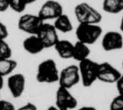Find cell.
Listing matches in <instances>:
<instances>
[{
	"label": "cell",
	"instance_id": "obj_5",
	"mask_svg": "<svg viewBox=\"0 0 123 110\" xmlns=\"http://www.w3.org/2000/svg\"><path fill=\"white\" fill-rule=\"evenodd\" d=\"M44 23V21L38 14H26L22 16L18 19V28L24 32L34 35L38 33Z\"/></svg>",
	"mask_w": 123,
	"mask_h": 110
},
{
	"label": "cell",
	"instance_id": "obj_27",
	"mask_svg": "<svg viewBox=\"0 0 123 110\" xmlns=\"http://www.w3.org/2000/svg\"><path fill=\"white\" fill-rule=\"evenodd\" d=\"M95 108L94 107H92V106H83V107H81L80 108V110H95Z\"/></svg>",
	"mask_w": 123,
	"mask_h": 110
},
{
	"label": "cell",
	"instance_id": "obj_4",
	"mask_svg": "<svg viewBox=\"0 0 123 110\" xmlns=\"http://www.w3.org/2000/svg\"><path fill=\"white\" fill-rule=\"evenodd\" d=\"M98 64L89 58L80 62L78 67L83 86L89 87L97 80Z\"/></svg>",
	"mask_w": 123,
	"mask_h": 110
},
{
	"label": "cell",
	"instance_id": "obj_16",
	"mask_svg": "<svg viewBox=\"0 0 123 110\" xmlns=\"http://www.w3.org/2000/svg\"><path fill=\"white\" fill-rule=\"evenodd\" d=\"M54 25L57 31H60L62 33L70 32L73 29L71 20L65 14H62L55 19Z\"/></svg>",
	"mask_w": 123,
	"mask_h": 110
},
{
	"label": "cell",
	"instance_id": "obj_7",
	"mask_svg": "<svg viewBox=\"0 0 123 110\" xmlns=\"http://www.w3.org/2000/svg\"><path fill=\"white\" fill-rule=\"evenodd\" d=\"M55 105L60 110H72L77 107L78 101L68 89L59 86L56 92Z\"/></svg>",
	"mask_w": 123,
	"mask_h": 110
},
{
	"label": "cell",
	"instance_id": "obj_10",
	"mask_svg": "<svg viewBox=\"0 0 123 110\" xmlns=\"http://www.w3.org/2000/svg\"><path fill=\"white\" fill-rule=\"evenodd\" d=\"M62 14L63 7L59 2L48 0L41 6L38 14L44 21L46 20L55 19Z\"/></svg>",
	"mask_w": 123,
	"mask_h": 110
},
{
	"label": "cell",
	"instance_id": "obj_21",
	"mask_svg": "<svg viewBox=\"0 0 123 110\" xmlns=\"http://www.w3.org/2000/svg\"><path fill=\"white\" fill-rule=\"evenodd\" d=\"M111 110H123V95L118 94L115 96L110 104Z\"/></svg>",
	"mask_w": 123,
	"mask_h": 110
},
{
	"label": "cell",
	"instance_id": "obj_28",
	"mask_svg": "<svg viewBox=\"0 0 123 110\" xmlns=\"http://www.w3.org/2000/svg\"><path fill=\"white\" fill-rule=\"evenodd\" d=\"M0 89H3V87H4V77L0 76Z\"/></svg>",
	"mask_w": 123,
	"mask_h": 110
},
{
	"label": "cell",
	"instance_id": "obj_31",
	"mask_svg": "<svg viewBox=\"0 0 123 110\" xmlns=\"http://www.w3.org/2000/svg\"><path fill=\"white\" fill-rule=\"evenodd\" d=\"M27 3H28V4H32V3H35V1H37V0H27Z\"/></svg>",
	"mask_w": 123,
	"mask_h": 110
},
{
	"label": "cell",
	"instance_id": "obj_24",
	"mask_svg": "<svg viewBox=\"0 0 123 110\" xmlns=\"http://www.w3.org/2000/svg\"><path fill=\"white\" fill-rule=\"evenodd\" d=\"M11 6V0H0V12L6 11Z\"/></svg>",
	"mask_w": 123,
	"mask_h": 110
},
{
	"label": "cell",
	"instance_id": "obj_11",
	"mask_svg": "<svg viewBox=\"0 0 123 110\" xmlns=\"http://www.w3.org/2000/svg\"><path fill=\"white\" fill-rule=\"evenodd\" d=\"M102 47L105 51L119 50L123 48V36L116 31L105 33L102 40Z\"/></svg>",
	"mask_w": 123,
	"mask_h": 110
},
{
	"label": "cell",
	"instance_id": "obj_22",
	"mask_svg": "<svg viewBox=\"0 0 123 110\" xmlns=\"http://www.w3.org/2000/svg\"><path fill=\"white\" fill-rule=\"evenodd\" d=\"M0 104H1V109L2 110H15V106L12 103H11L9 101L5 100H2L0 101Z\"/></svg>",
	"mask_w": 123,
	"mask_h": 110
},
{
	"label": "cell",
	"instance_id": "obj_13",
	"mask_svg": "<svg viewBox=\"0 0 123 110\" xmlns=\"http://www.w3.org/2000/svg\"><path fill=\"white\" fill-rule=\"evenodd\" d=\"M24 49L31 55H37L45 49L43 43L37 34L31 35L23 41Z\"/></svg>",
	"mask_w": 123,
	"mask_h": 110
},
{
	"label": "cell",
	"instance_id": "obj_26",
	"mask_svg": "<svg viewBox=\"0 0 123 110\" xmlns=\"http://www.w3.org/2000/svg\"><path fill=\"white\" fill-rule=\"evenodd\" d=\"M19 110H37V106L32 103H27V104H24V106H21L18 108Z\"/></svg>",
	"mask_w": 123,
	"mask_h": 110
},
{
	"label": "cell",
	"instance_id": "obj_8",
	"mask_svg": "<svg viewBox=\"0 0 123 110\" xmlns=\"http://www.w3.org/2000/svg\"><path fill=\"white\" fill-rule=\"evenodd\" d=\"M121 75V73L109 62H104L98 64L97 80L101 82L116 83Z\"/></svg>",
	"mask_w": 123,
	"mask_h": 110
},
{
	"label": "cell",
	"instance_id": "obj_20",
	"mask_svg": "<svg viewBox=\"0 0 123 110\" xmlns=\"http://www.w3.org/2000/svg\"><path fill=\"white\" fill-rule=\"evenodd\" d=\"M27 0H11L10 7L18 13H21L25 9L28 5Z\"/></svg>",
	"mask_w": 123,
	"mask_h": 110
},
{
	"label": "cell",
	"instance_id": "obj_19",
	"mask_svg": "<svg viewBox=\"0 0 123 110\" xmlns=\"http://www.w3.org/2000/svg\"><path fill=\"white\" fill-rule=\"evenodd\" d=\"M11 48L4 40H1L0 41V59H9L12 56Z\"/></svg>",
	"mask_w": 123,
	"mask_h": 110
},
{
	"label": "cell",
	"instance_id": "obj_12",
	"mask_svg": "<svg viewBox=\"0 0 123 110\" xmlns=\"http://www.w3.org/2000/svg\"><path fill=\"white\" fill-rule=\"evenodd\" d=\"M7 87L12 96L15 98L22 95L25 89V77L22 74L12 75L7 79Z\"/></svg>",
	"mask_w": 123,
	"mask_h": 110
},
{
	"label": "cell",
	"instance_id": "obj_6",
	"mask_svg": "<svg viewBox=\"0 0 123 110\" xmlns=\"http://www.w3.org/2000/svg\"><path fill=\"white\" fill-rule=\"evenodd\" d=\"M80 80L79 67L75 65H70L63 68L60 72L59 86L70 89L78 84Z\"/></svg>",
	"mask_w": 123,
	"mask_h": 110
},
{
	"label": "cell",
	"instance_id": "obj_9",
	"mask_svg": "<svg viewBox=\"0 0 123 110\" xmlns=\"http://www.w3.org/2000/svg\"><path fill=\"white\" fill-rule=\"evenodd\" d=\"M37 35L40 38L45 48L54 47L55 45L59 41L57 30L54 24L44 23Z\"/></svg>",
	"mask_w": 123,
	"mask_h": 110
},
{
	"label": "cell",
	"instance_id": "obj_1",
	"mask_svg": "<svg viewBox=\"0 0 123 110\" xmlns=\"http://www.w3.org/2000/svg\"><path fill=\"white\" fill-rule=\"evenodd\" d=\"M59 76L60 72L53 59H46L38 65L36 77L40 83H51L59 82Z\"/></svg>",
	"mask_w": 123,
	"mask_h": 110
},
{
	"label": "cell",
	"instance_id": "obj_23",
	"mask_svg": "<svg viewBox=\"0 0 123 110\" xmlns=\"http://www.w3.org/2000/svg\"><path fill=\"white\" fill-rule=\"evenodd\" d=\"M9 32L7 26L3 23H0V39L5 40L8 37Z\"/></svg>",
	"mask_w": 123,
	"mask_h": 110
},
{
	"label": "cell",
	"instance_id": "obj_29",
	"mask_svg": "<svg viewBox=\"0 0 123 110\" xmlns=\"http://www.w3.org/2000/svg\"><path fill=\"white\" fill-rule=\"evenodd\" d=\"M119 28H120L121 31L123 32V16L122 17L121 20L120 22V25H119Z\"/></svg>",
	"mask_w": 123,
	"mask_h": 110
},
{
	"label": "cell",
	"instance_id": "obj_25",
	"mask_svg": "<svg viewBox=\"0 0 123 110\" xmlns=\"http://www.w3.org/2000/svg\"><path fill=\"white\" fill-rule=\"evenodd\" d=\"M116 85L118 93L123 95V74L121 75L118 81L116 82Z\"/></svg>",
	"mask_w": 123,
	"mask_h": 110
},
{
	"label": "cell",
	"instance_id": "obj_14",
	"mask_svg": "<svg viewBox=\"0 0 123 110\" xmlns=\"http://www.w3.org/2000/svg\"><path fill=\"white\" fill-rule=\"evenodd\" d=\"M54 48L60 58L65 59L73 58L74 45L71 41L67 40H59Z\"/></svg>",
	"mask_w": 123,
	"mask_h": 110
},
{
	"label": "cell",
	"instance_id": "obj_17",
	"mask_svg": "<svg viewBox=\"0 0 123 110\" xmlns=\"http://www.w3.org/2000/svg\"><path fill=\"white\" fill-rule=\"evenodd\" d=\"M102 7L107 13L118 14L123 11V0H104Z\"/></svg>",
	"mask_w": 123,
	"mask_h": 110
},
{
	"label": "cell",
	"instance_id": "obj_2",
	"mask_svg": "<svg viewBox=\"0 0 123 110\" xmlns=\"http://www.w3.org/2000/svg\"><path fill=\"white\" fill-rule=\"evenodd\" d=\"M74 12L79 24H98L102 20V14L89 4L84 2L77 4Z\"/></svg>",
	"mask_w": 123,
	"mask_h": 110
},
{
	"label": "cell",
	"instance_id": "obj_3",
	"mask_svg": "<svg viewBox=\"0 0 123 110\" xmlns=\"http://www.w3.org/2000/svg\"><path fill=\"white\" fill-rule=\"evenodd\" d=\"M102 32V27L98 24H79L76 30V36L78 40L89 45L97 41Z\"/></svg>",
	"mask_w": 123,
	"mask_h": 110
},
{
	"label": "cell",
	"instance_id": "obj_15",
	"mask_svg": "<svg viewBox=\"0 0 123 110\" xmlns=\"http://www.w3.org/2000/svg\"><path fill=\"white\" fill-rule=\"evenodd\" d=\"M91 53V50L88 47V45L78 41L74 45L73 59L79 62L83 61L84 59L89 58V56Z\"/></svg>",
	"mask_w": 123,
	"mask_h": 110
},
{
	"label": "cell",
	"instance_id": "obj_30",
	"mask_svg": "<svg viewBox=\"0 0 123 110\" xmlns=\"http://www.w3.org/2000/svg\"><path fill=\"white\" fill-rule=\"evenodd\" d=\"M48 110H59V109H58V108L57 107V106L55 105V106H50V107H49Z\"/></svg>",
	"mask_w": 123,
	"mask_h": 110
},
{
	"label": "cell",
	"instance_id": "obj_18",
	"mask_svg": "<svg viewBox=\"0 0 123 110\" xmlns=\"http://www.w3.org/2000/svg\"><path fill=\"white\" fill-rule=\"evenodd\" d=\"M17 67V61L11 58L0 59V76L5 77L11 74Z\"/></svg>",
	"mask_w": 123,
	"mask_h": 110
},
{
	"label": "cell",
	"instance_id": "obj_32",
	"mask_svg": "<svg viewBox=\"0 0 123 110\" xmlns=\"http://www.w3.org/2000/svg\"><path fill=\"white\" fill-rule=\"evenodd\" d=\"M122 65H123V63H122Z\"/></svg>",
	"mask_w": 123,
	"mask_h": 110
}]
</instances>
